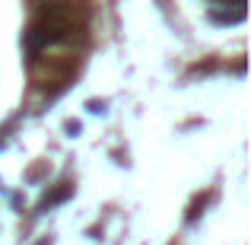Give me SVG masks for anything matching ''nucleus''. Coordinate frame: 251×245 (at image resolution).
<instances>
[{
  "instance_id": "obj_1",
  "label": "nucleus",
  "mask_w": 251,
  "mask_h": 245,
  "mask_svg": "<svg viewBox=\"0 0 251 245\" xmlns=\"http://www.w3.org/2000/svg\"><path fill=\"white\" fill-rule=\"evenodd\" d=\"M29 64H32V80L42 89H48L51 96L61 92L80 70V57L76 54H38Z\"/></svg>"
},
{
  "instance_id": "obj_2",
  "label": "nucleus",
  "mask_w": 251,
  "mask_h": 245,
  "mask_svg": "<svg viewBox=\"0 0 251 245\" xmlns=\"http://www.w3.org/2000/svg\"><path fill=\"white\" fill-rule=\"evenodd\" d=\"M70 194H74V185H70V182H61V188H54V191H51V194L42 201V207H54V204L67 201Z\"/></svg>"
}]
</instances>
